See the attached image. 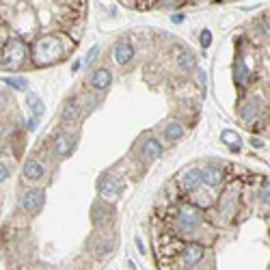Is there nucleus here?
<instances>
[{"instance_id":"18","label":"nucleus","mask_w":270,"mask_h":270,"mask_svg":"<svg viewBox=\"0 0 270 270\" xmlns=\"http://www.w3.org/2000/svg\"><path fill=\"white\" fill-rule=\"evenodd\" d=\"M61 115H63V121H76L78 115H80V108H78V104L74 100H69V102H65Z\"/></svg>"},{"instance_id":"15","label":"nucleus","mask_w":270,"mask_h":270,"mask_svg":"<svg viewBox=\"0 0 270 270\" xmlns=\"http://www.w3.org/2000/svg\"><path fill=\"white\" fill-rule=\"evenodd\" d=\"M110 216V210H108V206H104V203H95L93 208H91V219H93V225H104L106 221H110L108 219Z\"/></svg>"},{"instance_id":"2","label":"nucleus","mask_w":270,"mask_h":270,"mask_svg":"<svg viewBox=\"0 0 270 270\" xmlns=\"http://www.w3.org/2000/svg\"><path fill=\"white\" fill-rule=\"evenodd\" d=\"M26 58V45L22 39H9L2 48V67L4 69H17Z\"/></svg>"},{"instance_id":"11","label":"nucleus","mask_w":270,"mask_h":270,"mask_svg":"<svg viewBox=\"0 0 270 270\" xmlns=\"http://www.w3.org/2000/svg\"><path fill=\"white\" fill-rule=\"evenodd\" d=\"M110 80H113V74L106 69V67H100V69H95L93 71V76L89 78V82H91V87L97 89V91H104V89H108L110 87Z\"/></svg>"},{"instance_id":"19","label":"nucleus","mask_w":270,"mask_h":270,"mask_svg":"<svg viewBox=\"0 0 270 270\" xmlns=\"http://www.w3.org/2000/svg\"><path fill=\"white\" fill-rule=\"evenodd\" d=\"M221 141L225 143V145H229V147H232V151H240V149H242L240 136L236 134V132H232V130H225V132L221 134Z\"/></svg>"},{"instance_id":"21","label":"nucleus","mask_w":270,"mask_h":270,"mask_svg":"<svg viewBox=\"0 0 270 270\" xmlns=\"http://www.w3.org/2000/svg\"><path fill=\"white\" fill-rule=\"evenodd\" d=\"M26 104H28V108L32 110V115H35L37 119H39V117H41V115L45 113V106H43V102L39 100V97H37L35 93H30L28 97H26Z\"/></svg>"},{"instance_id":"12","label":"nucleus","mask_w":270,"mask_h":270,"mask_svg":"<svg viewBox=\"0 0 270 270\" xmlns=\"http://www.w3.org/2000/svg\"><path fill=\"white\" fill-rule=\"evenodd\" d=\"M22 171H24V177L26 180H30V182H37V180H41L43 177V164L39 160H35V158H28V160L24 162Z\"/></svg>"},{"instance_id":"4","label":"nucleus","mask_w":270,"mask_h":270,"mask_svg":"<svg viewBox=\"0 0 270 270\" xmlns=\"http://www.w3.org/2000/svg\"><path fill=\"white\" fill-rule=\"evenodd\" d=\"M238 197H240V186L238 184H232L225 193L221 195V201H219V214L223 219H227V216L234 214V208L236 203H238Z\"/></svg>"},{"instance_id":"10","label":"nucleus","mask_w":270,"mask_h":270,"mask_svg":"<svg viewBox=\"0 0 270 270\" xmlns=\"http://www.w3.org/2000/svg\"><path fill=\"white\" fill-rule=\"evenodd\" d=\"M260 110H262V102H260V97H258V95H251L245 104H242V108H240L242 121H253L255 117L260 115Z\"/></svg>"},{"instance_id":"14","label":"nucleus","mask_w":270,"mask_h":270,"mask_svg":"<svg viewBox=\"0 0 270 270\" xmlns=\"http://www.w3.org/2000/svg\"><path fill=\"white\" fill-rule=\"evenodd\" d=\"M203 247L199 245H190L186 251L182 253V262H184V266H195V264H199V262L203 260Z\"/></svg>"},{"instance_id":"9","label":"nucleus","mask_w":270,"mask_h":270,"mask_svg":"<svg viewBox=\"0 0 270 270\" xmlns=\"http://www.w3.org/2000/svg\"><path fill=\"white\" fill-rule=\"evenodd\" d=\"M138 154H141V160L145 164H149V162H154V160L160 158L162 145H160V141H158L156 136H149V138H145V141H143L141 149H138Z\"/></svg>"},{"instance_id":"1","label":"nucleus","mask_w":270,"mask_h":270,"mask_svg":"<svg viewBox=\"0 0 270 270\" xmlns=\"http://www.w3.org/2000/svg\"><path fill=\"white\" fill-rule=\"evenodd\" d=\"M65 54V43L58 35H43L32 45V61L37 65H52Z\"/></svg>"},{"instance_id":"29","label":"nucleus","mask_w":270,"mask_h":270,"mask_svg":"<svg viewBox=\"0 0 270 270\" xmlns=\"http://www.w3.org/2000/svg\"><path fill=\"white\" fill-rule=\"evenodd\" d=\"M199 84L206 87V74H203V71H199Z\"/></svg>"},{"instance_id":"31","label":"nucleus","mask_w":270,"mask_h":270,"mask_svg":"<svg viewBox=\"0 0 270 270\" xmlns=\"http://www.w3.org/2000/svg\"><path fill=\"white\" fill-rule=\"evenodd\" d=\"M171 19H173V22H182V19H184V15H173Z\"/></svg>"},{"instance_id":"5","label":"nucleus","mask_w":270,"mask_h":270,"mask_svg":"<svg viewBox=\"0 0 270 270\" xmlns=\"http://www.w3.org/2000/svg\"><path fill=\"white\" fill-rule=\"evenodd\" d=\"M76 147V141L71 134H56L52 138V156L58 158V160H63V158H67L71 151Z\"/></svg>"},{"instance_id":"13","label":"nucleus","mask_w":270,"mask_h":270,"mask_svg":"<svg viewBox=\"0 0 270 270\" xmlns=\"http://www.w3.org/2000/svg\"><path fill=\"white\" fill-rule=\"evenodd\" d=\"M132 58H134V48H132V43L121 41V43H117V45H115V61L119 63V65L130 63Z\"/></svg>"},{"instance_id":"22","label":"nucleus","mask_w":270,"mask_h":270,"mask_svg":"<svg viewBox=\"0 0 270 270\" xmlns=\"http://www.w3.org/2000/svg\"><path fill=\"white\" fill-rule=\"evenodd\" d=\"M195 56L193 54H188V52H184V54L177 56V65H180V69L182 71H188V69H193L195 67Z\"/></svg>"},{"instance_id":"8","label":"nucleus","mask_w":270,"mask_h":270,"mask_svg":"<svg viewBox=\"0 0 270 270\" xmlns=\"http://www.w3.org/2000/svg\"><path fill=\"white\" fill-rule=\"evenodd\" d=\"M97 193H100V197H104V199H115L117 195L121 193V182L117 180L115 175H102L100 182H97Z\"/></svg>"},{"instance_id":"30","label":"nucleus","mask_w":270,"mask_h":270,"mask_svg":"<svg viewBox=\"0 0 270 270\" xmlns=\"http://www.w3.org/2000/svg\"><path fill=\"white\" fill-rule=\"evenodd\" d=\"M71 69H74V71H78V69H80V61H76L74 65H71Z\"/></svg>"},{"instance_id":"28","label":"nucleus","mask_w":270,"mask_h":270,"mask_svg":"<svg viewBox=\"0 0 270 270\" xmlns=\"http://www.w3.org/2000/svg\"><path fill=\"white\" fill-rule=\"evenodd\" d=\"M253 147H264V141H260V138H253Z\"/></svg>"},{"instance_id":"20","label":"nucleus","mask_w":270,"mask_h":270,"mask_svg":"<svg viewBox=\"0 0 270 270\" xmlns=\"http://www.w3.org/2000/svg\"><path fill=\"white\" fill-rule=\"evenodd\" d=\"M249 78H251V71H249V67L245 63H236L234 65V80L238 84H247Z\"/></svg>"},{"instance_id":"24","label":"nucleus","mask_w":270,"mask_h":270,"mask_svg":"<svg viewBox=\"0 0 270 270\" xmlns=\"http://www.w3.org/2000/svg\"><path fill=\"white\" fill-rule=\"evenodd\" d=\"M199 41L203 48H210V43H212V32H210L208 28L206 30H201V35H199Z\"/></svg>"},{"instance_id":"23","label":"nucleus","mask_w":270,"mask_h":270,"mask_svg":"<svg viewBox=\"0 0 270 270\" xmlns=\"http://www.w3.org/2000/svg\"><path fill=\"white\" fill-rule=\"evenodd\" d=\"M4 84H9V87L17 89V91H24L26 87H28V82H26L24 78H4Z\"/></svg>"},{"instance_id":"7","label":"nucleus","mask_w":270,"mask_h":270,"mask_svg":"<svg viewBox=\"0 0 270 270\" xmlns=\"http://www.w3.org/2000/svg\"><path fill=\"white\" fill-rule=\"evenodd\" d=\"M43 199H45L43 190L32 188V190H26V193L22 195L19 206H22V210H26L28 214H37L39 210H41V206H43Z\"/></svg>"},{"instance_id":"16","label":"nucleus","mask_w":270,"mask_h":270,"mask_svg":"<svg viewBox=\"0 0 270 270\" xmlns=\"http://www.w3.org/2000/svg\"><path fill=\"white\" fill-rule=\"evenodd\" d=\"M182 134H184V128H182V123H177V121H169L167 126H164V130H162V136L167 138L169 143L180 141Z\"/></svg>"},{"instance_id":"17","label":"nucleus","mask_w":270,"mask_h":270,"mask_svg":"<svg viewBox=\"0 0 270 270\" xmlns=\"http://www.w3.org/2000/svg\"><path fill=\"white\" fill-rule=\"evenodd\" d=\"M203 177H206V186L214 188V186H219V184H221L223 173H221L219 167H206V169H203Z\"/></svg>"},{"instance_id":"3","label":"nucleus","mask_w":270,"mask_h":270,"mask_svg":"<svg viewBox=\"0 0 270 270\" xmlns=\"http://www.w3.org/2000/svg\"><path fill=\"white\" fill-rule=\"evenodd\" d=\"M201 225V212L190 203H184L177 210V227L182 229L184 234H193L197 227Z\"/></svg>"},{"instance_id":"27","label":"nucleus","mask_w":270,"mask_h":270,"mask_svg":"<svg viewBox=\"0 0 270 270\" xmlns=\"http://www.w3.org/2000/svg\"><path fill=\"white\" fill-rule=\"evenodd\" d=\"M6 177H9V169H6V167H2V171H0V180H6Z\"/></svg>"},{"instance_id":"25","label":"nucleus","mask_w":270,"mask_h":270,"mask_svg":"<svg viewBox=\"0 0 270 270\" xmlns=\"http://www.w3.org/2000/svg\"><path fill=\"white\" fill-rule=\"evenodd\" d=\"M260 201H264V203H270V184H264L260 190Z\"/></svg>"},{"instance_id":"6","label":"nucleus","mask_w":270,"mask_h":270,"mask_svg":"<svg viewBox=\"0 0 270 270\" xmlns=\"http://www.w3.org/2000/svg\"><path fill=\"white\" fill-rule=\"evenodd\" d=\"M180 184L184 190L188 193H197L203 184H206V177H203V169H186L184 173L180 175Z\"/></svg>"},{"instance_id":"26","label":"nucleus","mask_w":270,"mask_h":270,"mask_svg":"<svg viewBox=\"0 0 270 270\" xmlns=\"http://www.w3.org/2000/svg\"><path fill=\"white\" fill-rule=\"evenodd\" d=\"M97 54H100V48H97V45H93V48H91V52L87 54V63H93Z\"/></svg>"}]
</instances>
